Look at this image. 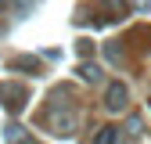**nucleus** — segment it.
<instances>
[{
    "label": "nucleus",
    "instance_id": "nucleus-2",
    "mask_svg": "<svg viewBox=\"0 0 151 144\" xmlns=\"http://www.w3.org/2000/svg\"><path fill=\"white\" fill-rule=\"evenodd\" d=\"M0 104L7 108L11 115L18 112H25V104H29V90L22 83H11V79H0Z\"/></svg>",
    "mask_w": 151,
    "mask_h": 144
},
{
    "label": "nucleus",
    "instance_id": "nucleus-10",
    "mask_svg": "<svg viewBox=\"0 0 151 144\" xmlns=\"http://www.w3.org/2000/svg\"><path fill=\"white\" fill-rule=\"evenodd\" d=\"M104 54H108L111 61H122V50H119V40H108V43H104Z\"/></svg>",
    "mask_w": 151,
    "mask_h": 144
},
{
    "label": "nucleus",
    "instance_id": "nucleus-3",
    "mask_svg": "<svg viewBox=\"0 0 151 144\" xmlns=\"http://www.w3.org/2000/svg\"><path fill=\"white\" fill-rule=\"evenodd\" d=\"M7 68L11 72H22V76H43V61L36 58V54H11Z\"/></svg>",
    "mask_w": 151,
    "mask_h": 144
},
{
    "label": "nucleus",
    "instance_id": "nucleus-16",
    "mask_svg": "<svg viewBox=\"0 0 151 144\" xmlns=\"http://www.w3.org/2000/svg\"><path fill=\"white\" fill-rule=\"evenodd\" d=\"M32 144H36V140H32Z\"/></svg>",
    "mask_w": 151,
    "mask_h": 144
},
{
    "label": "nucleus",
    "instance_id": "nucleus-7",
    "mask_svg": "<svg viewBox=\"0 0 151 144\" xmlns=\"http://www.w3.org/2000/svg\"><path fill=\"white\" fill-rule=\"evenodd\" d=\"M93 144H122V126H101Z\"/></svg>",
    "mask_w": 151,
    "mask_h": 144
},
{
    "label": "nucleus",
    "instance_id": "nucleus-11",
    "mask_svg": "<svg viewBox=\"0 0 151 144\" xmlns=\"http://www.w3.org/2000/svg\"><path fill=\"white\" fill-rule=\"evenodd\" d=\"M122 133H140V119H137V115H129V122L122 126Z\"/></svg>",
    "mask_w": 151,
    "mask_h": 144
},
{
    "label": "nucleus",
    "instance_id": "nucleus-14",
    "mask_svg": "<svg viewBox=\"0 0 151 144\" xmlns=\"http://www.w3.org/2000/svg\"><path fill=\"white\" fill-rule=\"evenodd\" d=\"M0 32H4V29H0Z\"/></svg>",
    "mask_w": 151,
    "mask_h": 144
},
{
    "label": "nucleus",
    "instance_id": "nucleus-1",
    "mask_svg": "<svg viewBox=\"0 0 151 144\" xmlns=\"http://www.w3.org/2000/svg\"><path fill=\"white\" fill-rule=\"evenodd\" d=\"M50 104L43 108V126L54 133V137H72L76 133V112L68 108V101H61L58 94L47 97Z\"/></svg>",
    "mask_w": 151,
    "mask_h": 144
},
{
    "label": "nucleus",
    "instance_id": "nucleus-6",
    "mask_svg": "<svg viewBox=\"0 0 151 144\" xmlns=\"http://www.w3.org/2000/svg\"><path fill=\"white\" fill-rule=\"evenodd\" d=\"M4 140L7 144H32V133L25 130L22 122H7L4 126Z\"/></svg>",
    "mask_w": 151,
    "mask_h": 144
},
{
    "label": "nucleus",
    "instance_id": "nucleus-5",
    "mask_svg": "<svg viewBox=\"0 0 151 144\" xmlns=\"http://www.w3.org/2000/svg\"><path fill=\"white\" fill-rule=\"evenodd\" d=\"M97 7L104 11V22H119V18L129 11V4H126V0H97Z\"/></svg>",
    "mask_w": 151,
    "mask_h": 144
},
{
    "label": "nucleus",
    "instance_id": "nucleus-15",
    "mask_svg": "<svg viewBox=\"0 0 151 144\" xmlns=\"http://www.w3.org/2000/svg\"><path fill=\"white\" fill-rule=\"evenodd\" d=\"M147 104H151V101H147Z\"/></svg>",
    "mask_w": 151,
    "mask_h": 144
},
{
    "label": "nucleus",
    "instance_id": "nucleus-12",
    "mask_svg": "<svg viewBox=\"0 0 151 144\" xmlns=\"http://www.w3.org/2000/svg\"><path fill=\"white\" fill-rule=\"evenodd\" d=\"M133 4H137V7H140V11H144V7H147V0H133Z\"/></svg>",
    "mask_w": 151,
    "mask_h": 144
},
{
    "label": "nucleus",
    "instance_id": "nucleus-9",
    "mask_svg": "<svg viewBox=\"0 0 151 144\" xmlns=\"http://www.w3.org/2000/svg\"><path fill=\"white\" fill-rule=\"evenodd\" d=\"M76 54H79V58L86 61L90 54H93V40H86V36H83V40H76Z\"/></svg>",
    "mask_w": 151,
    "mask_h": 144
},
{
    "label": "nucleus",
    "instance_id": "nucleus-13",
    "mask_svg": "<svg viewBox=\"0 0 151 144\" xmlns=\"http://www.w3.org/2000/svg\"><path fill=\"white\" fill-rule=\"evenodd\" d=\"M4 7H7V0H0V11H4Z\"/></svg>",
    "mask_w": 151,
    "mask_h": 144
},
{
    "label": "nucleus",
    "instance_id": "nucleus-8",
    "mask_svg": "<svg viewBox=\"0 0 151 144\" xmlns=\"http://www.w3.org/2000/svg\"><path fill=\"white\" fill-rule=\"evenodd\" d=\"M79 76H83L86 83H101V68L93 65V61H83V65H79Z\"/></svg>",
    "mask_w": 151,
    "mask_h": 144
},
{
    "label": "nucleus",
    "instance_id": "nucleus-4",
    "mask_svg": "<svg viewBox=\"0 0 151 144\" xmlns=\"http://www.w3.org/2000/svg\"><path fill=\"white\" fill-rule=\"evenodd\" d=\"M126 104H129V86L126 83H108V90H104V108L108 112H126Z\"/></svg>",
    "mask_w": 151,
    "mask_h": 144
}]
</instances>
